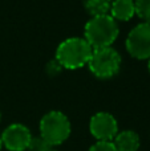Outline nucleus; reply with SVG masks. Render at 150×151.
I'll use <instances>...</instances> for the list:
<instances>
[{
    "instance_id": "nucleus-5",
    "label": "nucleus",
    "mask_w": 150,
    "mask_h": 151,
    "mask_svg": "<svg viewBox=\"0 0 150 151\" xmlns=\"http://www.w3.org/2000/svg\"><path fill=\"white\" fill-rule=\"evenodd\" d=\"M126 50L137 60L150 58V23H140L126 37Z\"/></svg>"
},
{
    "instance_id": "nucleus-2",
    "label": "nucleus",
    "mask_w": 150,
    "mask_h": 151,
    "mask_svg": "<svg viewBox=\"0 0 150 151\" xmlns=\"http://www.w3.org/2000/svg\"><path fill=\"white\" fill-rule=\"evenodd\" d=\"M92 53L93 48L84 37H69L60 42L55 58L60 63L63 69L74 70L88 65Z\"/></svg>"
},
{
    "instance_id": "nucleus-18",
    "label": "nucleus",
    "mask_w": 150,
    "mask_h": 151,
    "mask_svg": "<svg viewBox=\"0 0 150 151\" xmlns=\"http://www.w3.org/2000/svg\"><path fill=\"white\" fill-rule=\"evenodd\" d=\"M50 151H57V150H50Z\"/></svg>"
},
{
    "instance_id": "nucleus-16",
    "label": "nucleus",
    "mask_w": 150,
    "mask_h": 151,
    "mask_svg": "<svg viewBox=\"0 0 150 151\" xmlns=\"http://www.w3.org/2000/svg\"><path fill=\"white\" fill-rule=\"evenodd\" d=\"M148 68H149V72H150V58H149V64H148Z\"/></svg>"
},
{
    "instance_id": "nucleus-13",
    "label": "nucleus",
    "mask_w": 150,
    "mask_h": 151,
    "mask_svg": "<svg viewBox=\"0 0 150 151\" xmlns=\"http://www.w3.org/2000/svg\"><path fill=\"white\" fill-rule=\"evenodd\" d=\"M61 70H63V66L60 65V63H58L56 58H53V60L48 61V64L45 65V72H47L49 76H52V77H55V76L60 74Z\"/></svg>"
},
{
    "instance_id": "nucleus-1",
    "label": "nucleus",
    "mask_w": 150,
    "mask_h": 151,
    "mask_svg": "<svg viewBox=\"0 0 150 151\" xmlns=\"http://www.w3.org/2000/svg\"><path fill=\"white\" fill-rule=\"evenodd\" d=\"M118 33V24L110 15L94 16L85 24L84 28V39L93 49L112 47Z\"/></svg>"
},
{
    "instance_id": "nucleus-11",
    "label": "nucleus",
    "mask_w": 150,
    "mask_h": 151,
    "mask_svg": "<svg viewBox=\"0 0 150 151\" xmlns=\"http://www.w3.org/2000/svg\"><path fill=\"white\" fill-rule=\"evenodd\" d=\"M134 9L144 23H150V0H134Z\"/></svg>"
},
{
    "instance_id": "nucleus-9",
    "label": "nucleus",
    "mask_w": 150,
    "mask_h": 151,
    "mask_svg": "<svg viewBox=\"0 0 150 151\" xmlns=\"http://www.w3.org/2000/svg\"><path fill=\"white\" fill-rule=\"evenodd\" d=\"M109 15L116 21H128L136 15L134 0H112Z\"/></svg>"
},
{
    "instance_id": "nucleus-8",
    "label": "nucleus",
    "mask_w": 150,
    "mask_h": 151,
    "mask_svg": "<svg viewBox=\"0 0 150 151\" xmlns=\"http://www.w3.org/2000/svg\"><path fill=\"white\" fill-rule=\"evenodd\" d=\"M117 151H138L140 149V135L133 130H124L117 133L112 141Z\"/></svg>"
},
{
    "instance_id": "nucleus-12",
    "label": "nucleus",
    "mask_w": 150,
    "mask_h": 151,
    "mask_svg": "<svg viewBox=\"0 0 150 151\" xmlns=\"http://www.w3.org/2000/svg\"><path fill=\"white\" fill-rule=\"evenodd\" d=\"M50 150H52V146L40 135L32 137L31 142L28 145V149H27V151H50Z\"/></svg>"
},
{
    "instance_id": "nucleus-3",
    "label": "nucleus",
    "mask_w": 150,
    "mask_h": 151,
    "mask_svg": "<svg viewBox=\"0 0 150 151\" xmlns=\"http://www.w3.org/2000/svg\"><path fill=\"white\" fill-rule=\"evenodd\" d=\"M71 131L72 127L68 117L58 110L48 111L40 119V137L52 147L64 143L69 138Z\"/></svg>"
},
{
    "instance_id": "nucleus-17",
    "label": "nucleus",
    "mask_w": 150,
    "mask_h": 151,
    "mask_svg": "<svg viewBox=\"0 0 150 151\" xmlns=\"http://www.w3.org/2000/svg\"><path fill=\"white\" fill-rule=\"evenodd\" d=\"M0 121H1V111H0Z\"/></svg>"
},
{
    "instance_id": "nucleus-4",
    "label": "nucleus",
    "mask_w": 150,
    "mask_h": 151,
    "mask_svg": "<svg viewBox=\"0 0 150 151\" xmlns=\"http://www.w3.org/2000/svg\"><path fill=\"white\" fill-rule=\"evenodd\" d=\"M90 73L97 78L106 80L114 77L121 68V56L114 48H101L93 49V53L88 63Z\"/></svg>"
},
{
    "instance_id": "nucleus-14",
    "label": "nucleus",
    "mask_w": 150,
    "mask_h": 151,
    "mask_svg": "<svg viewBox=\"0 0 150 151\" xmlns=\"http://www.w3.org/2000/svg\"><path fill=\"white\" fill-rule=\"evenodd\" d=\"M89 151H117L112 142H96L90 146Z\"/></svg>"
},
{
    "instance_id": "nucleus-7",
    "label": "nucleus",
    "mask_w": 150,
    "mask_h": 151,
    "mask_svg": "<svg viewBox=\"0 0 150 151\" xmlns=\"http://www.w3.org/2000/svg\"><path fill=\"white\" fill-rule=\"evenodd\" d=\"M0 135L3 146L8 151H25L32 139L29 129L23 123H12Z\"/></svg>"
},
{
    "instance_id": "nucleus-6",
    "label": "nucleus",
    "mask_w": 150,
    "mask_h": 151,
    "mask_svg": "<svg viewBox=\"0 0 150 151\" xmlns=\"http://www.w3.org/2000/svg\"><path fill=\"white\" fill-rule=\"evenodd\" d=\"M89 130L97 142H112L118 133V123L110 113L98 111L90 118Z\"/></svg>"
},
{
    "instance_id": "nucleus-10",
    "label": "nucleus",
    "mask_w": 150,
    "mask_h": 151,
    "mask_svg": "<svg viewBox=\"0 0 150 151\" xmlns=\"http://www.w3.org/2000/svg\"><path fill=\"white\" fill-rule=\"evenodd\" d=\"M112 0H84V7L92 17L109 15Z\"/></svg>"
},
{
    "instance_id": "nucleus-15",
    "label": "nucleus",
    "mask_w": 150,
    "mask_h": 151,
    "mask_svg": "<svg viewBox=\"0 0 150 151\" xmlns=\"http://www.w3.org/2000/svg\"><path fill=\"white\" fill-rule=\"evenodd\" d=\"M1 147H3V143H1V135H0V151H1Z\"/></svg>"
}]
</instances>
